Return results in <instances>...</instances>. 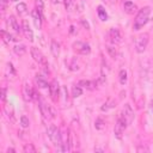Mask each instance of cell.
Here are the masks:
<instances>
[{"mask_svg": "<svg viewBox=\"0 0 153 153\" xmlns=\"http://www.w3.org/2000/svg\"><path fill=\"white\" fill-rule=\"evenodd\" d=\"M127 122L126 120L123 118V116H120L118 120H117V123L115 124V129H114V133H115V136L117 139H122V134H123V130L127 128Z\"/></svg>", "mask_w": 153, "mask_h": 153, "instance_id": "6", "label": "cell"}, {"mask_svg": "<svg viewBox=\"0 0 153 153\" xmlns=\"http://www.w3.org/2000/svg\"><path fill=\"white\" fill-rule=\"evenodd\" d=\"M50 50H51V54L55 56V57H57L59 56V54H60V45H59V43L56 42V41H51V43H50Z\"/></svg>", "mask_w": 153, "mask_h": 153, "instance_id": "16", "label": "cell"}, {"mask_svg": "<svg viewBox=\"0 0 153 153\" xmlns=\"http://www.w3.org/2000/svg\"><path fill=\"white\" fill-rule=\"evenodd\" d=\"M10 152L11 153H16V149L14 148H7V153H10Z\"/></svg>", "mask_w": 153, "mask_h": 153, "instance_id": "39", "label": "cell"}, {"mask_svg": "<svg viewBox=\"0 0 153 153\" xmlns=\"http://www.w3.org/2000/svg\"><path fill=\"white\" fill-rule=\"evenodd\" d=\"M69 69H71V71H78V69H79V65H78L76 60H73V61H72V63L69 65Z\"/></svg>", "mask_w": 153, "mask_h": 153, "instance_id": "31", "label": "cell"}, {"mask_svg": "<svg viewBox=\"0 0 153 153\" xmlns=\"http://www.w3.org/2000/svg\"><path fill=\"white\" fill-rule=\"evenodd\" d=\"M81 24H82V26H84L85 29H87V30L90 29V24H88V23H87L85 19H81Z\"/></svg>", "mask_w": 153, "mask_h": 153, "instance_id": "33", "label": "cell"}, {"mask_svg": "<svg viewBox=\"0 0 153 153\" xmlns=\"http://www.w3.org/2000/svg\"><path fill=\"white\" fill-rule=\"evenodd\" d=\"M23 149H24L25 153H36V148H35V146L32 143H25Z\"/></svg>", "mask_w": 153, "mask_h": 153, "instance_id": "26", "label": "cell"}, {"mask_svg": "<svg viewBox=\"0 0 153 153\" xmlns=\"http://www.w3.org/2000/svg\"><path fill=\"white\" fill-rule=\"evenodd\" d=\"M94 127H96V129H98V130H104V129H105V122L103 121V118L98 117V118L94 121Z\"/></svg>", "mask_w": 153, "mask_h": 153, "instance_id": "23", "label": "cell"}, {"mask_svg": "<svg viewBox=\"0 0 153 153\" xmlns=\"http://www.w3.org/2000/svg\"><path fill=\"white\" fill-rule=\"evenodd\" d=\"M1 99H2V100L6 99V88H5V87L1 88Z\"/></svg>", "mask_w": 153, "mask_h": 153, "instance_id": "34", "label": "cell"}, {"mask_svg": "<svg viewBox=\"0 0 153 153\" xmlns=\"http://www.w3.org/2000/svg\"><path fill=\"white\" fill-rule=\"evenodd\" d=\"M51 2H53L54 5H56V4L59 5V4H62V2H63V0H51Z\"/></svg>", "mask_w": 153, "mask_h": 153, "instance_id": "35", "label": "cell"}, {"mask_svg": "<svg viewBox=\"0 0 153 153\" xmlns=\"http://www.w3.org/2000/svg\"><path fill=\"white\" fill-rule=\"evenodd\" d=\"M36 4H37V6H38L39 12H42V10H43V1H42V0H37Z\"/></svg>", "mask_w": 153, "mask_h": 153, "instance_id": "32", "label": "cell"}, {"mask_svg": "<svg viewBox=\"0 0 153 153\" xmlns=\"http://www.w3.org/2000/svg\"><path fill=\"white\" fill-rule=\"evenodd\" d=\"M73 50L79 53V54H82V55H87L90 54L91 51V48L87 43H84V42H80V41H76L73 43Z\"/></svg>", "mask_w": 153, "mask_h": 153, "instance_id": "7", "label": "cell"}, {"mask_svg": "<svg viewBox=\"0 0 153 153\" xmlns=\"http://www.w3.org/2000/svg\"><path fill=\"white\" fill-rule=\"evenodd\" d=\"M16 10H17V12H18L19 16H24V14L27 13V6H26V4H24V2H19V4L17 5Z\"/></svg>", "mask_w": 153, "mask_h": 153, "instance_id": "19", "label": "cell"}, {"mask_svg": "<svg viewBox=\"0 0 153 153\" xmlns=\"http://www.w3.org/2000/svg\"><path fill=\"white\" fill-rule=\"evenodd\" d=\"M8 25H10L11 29H13L16 32H20V31H22V29H20V26H19L17 19H16L13 16H10V17H8Z\"/></svg>", "mask_w": 153, "mask_h": 153, "instance_id": "14", "label": "cell"}, {"mask_svg": "<svg viewBox=\"0 0 153 153\" xmlns=\"http://www.w3.org/2000/svg\"><path fill=\"white\" fill-rule=\"evenodd\" d=\"M148 39H149V35L147 32H143V33H140L139 36L135 37V41H134V45H135V50L136 53L141 54L146 50L147 48V44H148Z\"/></svg>", "mask_w": 153, "mask_h": 153, "instance_id": "3", "label": "cell"}, {"mask_svg": "<svg viewBox=\"0 0 153 153\" xmlns=\"http://www.w3.org/2000/svg\"><path fill=\"white\" fill-rule=\"evenodd\" d=\"M149 13H151V7L149 6H146V7L141 8L137 12V14L135 17V20H134V30H140L148 22Z\"/></svg>", "mask_w": 153, "mask_h": 153, "instance_id": "1", "label": "cell"}, {"mask_svg": "<svg viewBox=\"0 0 153 153\" xmlns=\"http://www.w3.org/2000/svg\"><path fill=\"white\" fill-rule=\"evenodd\" d=\"M20 126H22V128H27L30 126V121H29V118L26 116H22L20 117Z\"/></svg>", "mask_w": 153, "mask_h": 153, "instance_id": "30", "label": "cell"}, {"mask_svg": "<svg viewBox=\"0 0 153 153\" xmlns=\"http://www.w3.org/2000/svg\"><path fill=\"white\" fill-rule=\"evenodd\" d=\"M127 79H128L127 71L126 69H121V72H120V82H121V85H124L127 82Z\"/></svg>", "mask_w": 153, "mask_h": 153, "instance_id": "27", "label": "cell"}, {"mask_svg": "<svg viewBox=\"0 0 153 153\" xmlns=\"http://www.w3.org/2000/svg\"><path fill=\"white\" fill-rule=\"evenodd\" d=\"M36 84H37V86L39 87V88H47L49 85H48V82H47V80L42 76V75H36Z\"/></svg>", "mask_w": 153, "mask_h": 153, "instance_id": "17", "label": "cell"}, {"mask_svg": "<svg viewBox=\"0 0 153 153\" xmlns=\"http://www.w3.org/2000/svg\"><path fill=\"white\" fill-rule=\"evenodd\" d=\"M49 92H50V96L51 98L55 100L56 99V96H59V82L56 80H53L49 85Z\"/></svg>", "mask_w": 153, "mask_h": 153, "instance_id": "13", "label": "cell"}, {"mask_svg": "<svg viewBox=\"0 0 153 153\" xmlns=\"http://www.w3.org/2000/svg\"><path fill=\"white\" fill-rule=\"evenodd\" d=\"M104 2H106V4H109V5H112L114 2H115V0H103Z\"/></svg>", "mask_w": 153, "mask_h": 153, "instance_id": "37", "label": "cell"}, {"mask_svg": "<svg viewBox=\"0 0 153 153\" xmlns=\"http://www.w3.org/2000/svg\"><path fill=\"white\" fill-rule=\"evenodd\" d=\"M94 152H104V148H100V147H94Z\"/></svg>", "mask_w": 153, "mask_h": 153, "instance_id": "36", "label": "cell"}, {"mask_svg": "<svg viewBox=\"0 0 153 153\" xmlns=\"http://www.w3.org/2000/svg\"><path fill=\"white\" fill-rule=\"evenodd\" d=\"M47 133L50 141L59 148V151H62V134L60 133V130L54 124H50L47 129Z\"/></svg>", "mask_w": 153, "mask_h": 153, "instance_id": "2", "label": "cell"}, {"mask_svg": "<svg viewBox=\"0 0 153 153\" xmlns=\"http://www.w3.org/2000/svg\"><path fill=\"white\" fill-rule=\"evenodd\" d=\"M13 51H14L18 56H22V55H24V54L26 53V47H25L24 44H16V45L13 47Z\"/></svg>", "mask_w": 153, "mask_h": 153, "instance_id": "18", "label": "cell"}, {"mask_svg": "<svg viewBox=\"0 0 153 153\" xmlns=\"http://www.w3.org/2000/svg\"><path fill=\"white\" fill-rule=\"evenodd\" d=\"M31 16H32V19H33V22H35V25L39 29V27L42 26V17H41V12H39V10H38V8L32 10Z\"/></svg>", "mask_w": 153, "mask_h": 153, "instance_id": "12", "label": "cell"}, {"mask_svg": "<svg viewBox=\"0 0 153 153\" xmlns=\"http://www.w3.org/2000/svg\"><path fill=\"white\" fill-rule=\"evenodd\" d=\"M63 4H65V7H66V10L68 12H73L75 10V7H76L74 0H63Z\"/></svg>", "mask_w": 153, "mask_h": 153, "instance_id": "21", "label": "cell"}, {"mask_svg": "<svg viewBox=\"0 0 153 153\" xmlns=\"http://www.w3.org/2000/svg\"><path fill=\"white\" fill-rule=\"evenodd\" d=\"M10 1H17V0H10Z\"/></svg>", "mask_w": 153, "mask_h": 153, "instance_id": "41", "label": "cell"}, {"mask_svg": "<svg viewBox=\"0 0 153 153\" xmlns=\"http://www.w3.org/2000/svg\"><path fill=\"white\" fill-rule=\"evenodd\" d=\"M81 93H82V90H81L80 86H74V87H73V90H72V96H73L74 98L81 96Z\"/></svg>", "mask_w": 153, "mask_h": 153, "instance_id": "29", "label": "cell"}, {"mask_svg": "<svg viewBox=\"0 0 153 153\" xmlns=\"http://www.w3.org/2000/svg\"><path fill=\"white\" fill-rule=\"evenodd\" d=\"M112 108H115V100H112V99H109L100 109H102V111H108L109 109H112Z\"/></svg>", "mask_w": 153, "mask_h": 153, "instance_id": "25", "label": "cell"}, {"mask_svg": "<svg viewBox=\"0 0 153 153\" xmlns=\"http://www.w3.org/2000/svg\"><path fill=\"white\" fill-rule=\"evenodd\" d=\"M122 116L126 120L127 124H130L133 122V120H134V110L131 109L130 104H126L123 106V115Z\"/></svg>", "mask_w": 153, "mask_h": 153, "instance_id": "8", "label": "cell"}, {"mask_svg": "<svg viewBox=\"0 0 153 153\" xmlns=\"http://www.w3.org/2000/svg\"><path fill=\"white\" fill-rule=\"evenodd\" d=\"M106 51L109 53V55L112 59H116V56H117V49H116L115 45H106Z\"/></svg>", "mask_w": 153, "mask_h": 153, "instance_id": "24", "label": "cell"}, {"mask_svg": "<svg viewBox=\"0 0 153 153\" xmlns=\"http://www.w3.org/2000/svg\"><path fill=\"white\" fill-rule=\"evenodd\" d=\"M22 31H23L24 36H25L29 41H33V32H32V30L30 29V26H29V24H27L26 20H23V27H22Z\"/></svg>", "mask_w": 153, "mask_h": 153, "instance_id": "11", "label": "cell"}, {"mask_svg": "<svg viewBox=\"0 0 153 153\" xmlns=\"http://www.w3.org/2000/svg\"><path fill=\"white\" fill-rule=\"evenodd\" d=\"M33 96H35V90L31 87V85L29 82H25L24 86H23V97H24V99L26 102H29L33 98Z\"/></svg>", "mask_w": 153, "mask_h": 153, "instance_id": "9", "label": "cell"}, {"mask_svg": "<svg viewBox=\"0 0 153 153\" xmlns=\"http://www.w3.org/2000/svg\"><path fill=\"white\" fill-rule=\"evenodd\" d=\"M123 7H124V11H126L127 13H129V14H131V13H134V12L136 11V6H135V4L131 2V1H126L124 5H123Z\"/></svg>", "mask_w": 153, "mask_h": 153, "instance_id": "15", "label": "cell"}, {"mask_svg": "<svg viewBox=\"0 0 153 153\" xmlns=\"http://www.w3.org/2000/svg\"><path fill=\"white\" fill-rule=\"evenodd\" d=\"M109 38H110V41L114 44H117V43H121L122 42V35H121L120 30L118 29H115V27L110 29V31H109Z\"/></svg>", "mask_w": 153, "mask_h": 153, "instance_id": "10", "label": "cell"}, {"mask_svg": "<svg viewBox=\"0 0 153 153\" xmlns=\"http://www.w3.org/2000/svg\"><path fill=\"white\" fill-rule=\"evenodd\" d=\"M151 108H152V111H153V100L151 102Z\"/></svg>", "mask_w": 153, "mask_h": 153, "instance_id": "40", "label": "cell"}, {"mask_svg": "<svg viewBox=\"0 0 153 153\" xmlns=\"http://www.w3.org/2000/svg\"><path fill=\"white\" fill-rule=\"evenodd\" d=\"M1 36H2V39H4L6 43H10V42H14V41H17V38H16L13 35H11V33L6 32L5 30H2V31H1Z\"/></svg>", "mask_w": 153, "mask_h": 153, "instance_id": "20", "label": "cell"}, {"mask_svg": "<svg viewBox=\"0 0 153 153\" xmlns=\"http://www.w3.org/2000/svg\"><path fill=\"white\" fill-rule=\"evenodd\" d=\"M79 86H82V87H86V88H93L92 86H93V84L90 81V80H80L79 81V84H78Z\"/></svg>", "mask_w": 153, "mask_h": 153, "instance_id": "28", "label": "cell"}, {"mask_svg": "<svg viewBox=\"0 0 153 153\" xmlns=\"http://www.w3.org/2000/svg\"><path fill=\"white\" fill-rule=\"evenodd\" d=\"M38 100H39V110H41V114L43 115V117L44 118H53V117H55V110L50 105H48L43 99L38 98Z\"/></svg>", "mask_w": 153, "mask_h": 153, "instance_id": "4", "label": "cell"}, {"mask_svg": "<svg viewBox=\"0 0 153 153\" xmlns=\"http://www.w3.org/2000/svg\"><path fill=\"white\" fill-rule=\"evenodd\" d=\"M69 32H71V33H74V32H75V27H74L73 25L69 27Z\"/></svg>", "mask_w": 153, "mask_h": 153, "instance_id": "38", "label": "cell"}, {"mask_svg": "<svg viewBox=\"0 0 153 153\" xmlns=\"http://www.w3.org/2000/svg\"><path fill=\"white\" fill-rule=\"evenodd\" d=\"M30 53H31V56H32V59L39 65V66H42V67H48V61H47V59L44 57V55L37 49V48H31L30 49Z\"/></svg>", "mask_w": 153, "mask_h": 153, "instance_id": "5", "label": "cell"}, {"mask_svg": "<svg viewBox=\"0 0 153 153\" xmlns=\"http://www.w3.org/2000/svg\"><path fill=\"white\" fill-rule=\"evenodd\" d=\"M97 13H98V17H99L103 22L108 20V14H106L105 10H104L102 6H98V7H97Z\"/></svg>", "mask_w": 153, "mask_h": 153, "instance_id": "22", "label": "cell"}]
</instances>
